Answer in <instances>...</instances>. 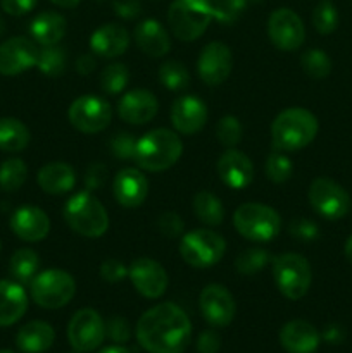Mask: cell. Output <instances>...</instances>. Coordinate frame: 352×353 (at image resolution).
I'll use <instances>...</instances> for the list:
<instances>
[{
  "label": "cell",
  "instance_id": "cell-1",
  "mask_svg": "<svg viewBox=\"0 0 352 353\" xmlns=\"http://www.w3.org/2000/svg\"><path fill=\"white\" fill-rule=\"evenodd\" d=\"M192 338V323L176 303L164 302L141 314L137 340L148 353H183Z\"/></svg>",
  "mask_w": 352,
  "mask_h": 353
},
{
  "label": "cell",
  "instance_id": "cell-2",
  "mask_svg": "<svg viewBox=\"0 0 352 353\" xmlns=\"http://www.w3.org/2000/svg\"><path fill=\"white\" fill-rule=\"evenodd\" d=\"M316 134V116L302 107L285 109L271 124V141L278 152H297L306 148Z\"/></svg>",
  "mask_w": 352,
  "mask_h": 353
},
{
  "label": "cell",
  "instance_id": "cell-3",
  "mask_svg": "<svg viewBox=\"0 0 352 353\" xmlns=\"http://www.w3.org/2000/svg\"><path fill=\"white\" fill-rule=\"evenodd\" d=\"M183 154V143L178 134L166 128L152 130L137 141L135 159L137 165L148 172H161L173 168Z\"/></svg>",
  "mask_w": 352,
  "mask_h": 353
},
{
  "label": "cell",
  "instance_id": "cell-4",
  "mask_svg": "<svg viewBox=\"0 0 352 353\" xmlns=\"http://www.w3.org/2000/svg\"><path fill=\"white\" fill-rule=\"evenodd\" d=\"M64 221L75 233L86 238H99L109 228L106 207L92 192H79L68 200L64 207Z\"/></svg>",
  "mask_w": 352,
  "mask_h": 353
},
{
  "label": "cell",
  "instance_id": "cell-5",
  "mask_svg": "<svg viewBox=\"0 0 352 353\" xmlns=\"http://www.w3.org/2000/svg\"><path fill=\"white\" fill-rule=\"evenodd\" d=\"M213 19L211 0H173L168 10L169 28L182 41H193L202 37Z\"/></svg>",
  "mask_w": 352,
  "mask_h": 353
},
{
  "label": "cell",
  "instance_id": "cell-6",
  "mask_svg": "<svg viewBox=\"0 0 352 353\" xmlns=\"http://www.w3.org/2000/svg\"><path fill=\"white\" fill-rule=\"evenodd\" d=\"M233 226L240 236L255 243H266L282 231V217L273 207L248 202L238 207L233 214Z\"/></svg>",
  "mask_w": 352,
  "mask_h": 353
},
{
  "label": "cell",
  "instance_id": "cell-7",
  "mask_svg": "<svg viewBox=\"0 0 352 353\" xmlns=\"http://www.w3.org/2000/svg\"><path fill=\"white\" fill-rule=\"evenodd\" d=\"M273 279L280 293L289 300H300L311 288L313 271L300 254H282L273 262Z\"/></svg>",
  "mask_w": 352,
  "mask_h": 353
},
{
  "label": "cell",
  "instance_id": "cell-8",
  "mask_svg": "<svg viewBox=\"0 0 352 353\" xmlns=\"http://www.w3.org/2000/svg\"><path fill=\"white\" fill-rule=\"evenodd\" d=\"M31 299L43 309H61L68 305L76 293V281L62 269H47L30 283Z\"/></svg>",
  "mask_w": 352,
  "mask_h": 353
},
{
  "label": "cell",
  "instance_id": "cell-9",
  "mask_svg": "<svg viewBox=\"0 0 352 353\" xmlns=\"http://www.w3.org/2000/svg\"><path fill=\"white\" fill-rule=\"evenodd\" d=\"M226 252V241L211 230H193L183 234L179 241V255L188 265L206 269L217 264Z\"/></svg>",
  "mask_w": 352,
  "mask_h": 353
},
{
  "label": "cell",
  "instance_id": "cell-10",
  "mask_svg": "<svg viewBox=\"0 0 352 353\" xmlns=\"http://www.w3.org/2000/svg\"><path fill=\"white\" fill-rule=\"evenodd\" d=\"M309 203L324 219L338 221L349 212L351 196L333 179L316 178L309 186Z\"/></svg>",
  "mask_w": 352,
  "mask_h": 353
},
{
  "label": "cell",
  "instance_id": "cell-11",
  "mask_svg": "<svg viewBox=\"0 0 352 353\" xmlns=\"http://www.w3.org/2000/svg\"><path fill=\"white\" fill-rule=\"evenodd\" d=\"M69 123L79 133L93 134L106 130L113 119L110 105L95 95H83L71 103L68 110Z\"/></svg>",
  "mask_w": 352,
  "mask_h": 353
},
{
  "label": "cell",
  "instance_id": "cell-12",
  "mask_svg": "<svg viewBox=\"0 0 352 353\" xmlns=\"http://www.w3.org/2000/svg\"><path fill=\"white\" fill-rule=\"evenodd\" d=\"M68 338L76 352H93L106 340V323L93 309H81L71 317Z\"/></svg>",
  "mask_w": 352,
  "mask_h": 353
},
{
  "label": "cell",
  "instance_id": "cell-13",
  "mask_svg": "<svg viewBox=\"0 0 352 353\" xmlns=\"http://www.w3.org/2000/svg\"><path fill=\"white\" fill-rule=\"evenodd\" d=\"M269 41L282 52H295L306 40L302 19L292 9H276L268 19Z\"/></svg>",
  "mask_w": 352,
  "mask_h": 353
},
{
  "label": "cell",
  "instance_id": "cell-14",
  "mask_svg": "<svg viewBox=\"0 0 352 353\" xmlns=\"http://www.w3.org/2000/svg\"><path fill=\"white\" fill-rule=\"evenodd\" d=\"M128 278L133 288L145 299H161L168 290L169 279L166 269L154 259H135L128 268Z\"/></svg>",
  "mask_w": 352,
  "mask_h": 353
},
{
  "label": "cell",
  "instance_id": "cell-15",
  "mask_svg": "<svg viewBox=\"0 0 352 353\" xmlns=\"http://www.w3.org/2000/svg\"><path fill=\"white\" fill-rule=\"evenodd\" d=\"M233 68V55L228 45L221 41H211L202 48L197 61V71L200 79L209 86H217L228 79Z\"/></svg>",
  "mask_w": 352,
  "mask_h": 353
},
{
  "label": "cell",
  "instance_id": "cell-16",
  "mask_svg": "<svg viewBox=\"0 0 352 353\" xmlns=\"http://www.w3.org/2000/svg\"><path fill=\"white\" fill-rule=\"evenodd\" d=\"M200 314L214 327H226L235 317L233 295L221 285H209L200 292Z\"/></svg>",
  "mask_w": 352,
  "mask_h": 353
},
{
  "label": "cell",
  "instance_id": "cell-17",
  "mask_svg": "<svg viewBox=\"0 0 352 353\" xmlns=\"http://www.w3.org/2000/svg\"><path fill=\"white\" fill-rule=\"evenodd\" d=\"M38 48L24 37H14L0 43V74L16 76L35 68Z\"/></svg>",
  "mask_w": 352,
  "mask_h": 353
},
{
  "label": "cell",
  "instance_id": "cell-18",
  "mask_svg": "<svg viewBox=\"0 0 352 353\" xmlns=\"http://www.w3.org/2000/svg\"><path fill=\"white\" fill-rule=\"evenodd\" d=\"M157 110L159 102L155 95L144 88L130 90L117 102V114L121 119L128 124H135V126L150 123L157 116Z\"/></svg>",
  "mask_w": 352,
  "mask_h": 353
},
{
  "label": "cell",
  "instance_id": "cell-19",
  "mask_svg": "<svg viewBox=\"0 0 352 353\" xmlns=\"http://www.w3.org/2000/svg\"><path fill=\"white\" fill-rule=\"evenodd\" d=\"M113 193L116 202L126 209H137L148 195V181L144 172L133 168L121 169L113 181Z\"/></svg>",
  "mask_w": 352,
  "mask_h": 353
},
{
  "label": "cell",
  "instance_id": "cell-20",
  "mask_svg": "<svg viewBox=\"0 0 352 353\" xmlns=\"http://www.w3.org/2000/svg\"><path fill=\"white\" fill-rule=\"evenodd\" d=\"M207 107L200 99L193 95H183L173 102L171 124L178 133L195 134L206 126Z\"/></svg>",
  "mask_w": 352,
  "mask_h": 353
},
{
  "label": "cell",
  "instance_id": "cell-21",
  "mask_svg": "<svg viewBox=\"0 0 352 353\" xmlns=\"http://www.w3.org/2000/svg\"><path fill=\"white\" fill-rule=\"evenodd\" d=\"M221 181L231 190H244L254 179V164L240 150L228 148L216 164Z\"/></svg>",
  "mask_w": 352,
  "mask_h": 353
},
{
  "label": "cell",
  "instance_id": "cell-22",
  "mask_svg": "<svg viewBox=\"0 0 352 353\" xmlns=\"http://www.w3.org/2000/svg\"><path fill=\"white\" fill-rule=\"evenodd\" d=\"M10 230L23 241L35 243L47 238L50 233V219L38 207L24 205L19 207L10 217Z\"/></svg>",
  "mask_w": 352,
  "mask_h": 353
},
{
  "label": "cell",
  "instance_id": "cell-23",
  "mask_svg": "<svg viewBox=\"0 0 352 353\" xmlns=\"http://www.w3.org/2000/svg\"><path fill=\"white\" fill-rule=\"evenodd\" d=\"M130 47V33L117 23L104 24L97 28L90 37V48L95 55L114 59L123 55Z\"/></svg>",
  "mask_w": 352,
  "mask_h": 353
},
{
  "label": "cell",
  "instance_id": "cell-24",
  "mask_svg": "<svg viewBox=\"0 0 352 353\" xmlns=\"http://www.w3.org/2000/svg\"><path fill=\"white\" fill-rule=\"evenodd\" d=\"M321 334L311 323L295 319L280 331V343L289 353H314L320 347Z\"/></svg>",
  "mask_w": 352,
  "mask_h": 353
},
{
  "label": "cell",
  "instance_id": "cell-25",
  "mask_svg": "<svg viewBox=\"0 0 352 353\" xmlns=\"http://www.w3.org/2000/svg\"><path fill=\"white\" fill-rule=\"evenodd\" d=\"M135 43L148 57H162L171 50V38L157 19H144L137 24Z\"/></svg>",
  "mask_w": 352,
  "mask_h": 353
},
{
  "label": "cell",
  "instance_id": "cell-26",
  "mask_svg": "<svg viewBox=\"0 0 352 353\" xmlns=\"http://www.w3.org/2000/svg\"><path fill=\"white\" fill-rule=\"evenodd\" d=\"M28 310V295L17 281H0V327L16 324Z\"/></svg>",
  "mask_w": 352,
  "mask_h": 353
},
{
  "label": "cell",
  "instance_id": "cell-27",
  "mask_svg": "<svg viewBox=\"0 0 352 353\" xmlns=\"http://www.w3.org/2000/svg\"><path fill=\"white\" fill-rule=\"evenodd\" d=\"M37 181L48 195H62L76 186V172L66 162H50L38 171Z\"/></svg>",
  "mask_w": 352,
  "mask_h": 353
},
{
  "label": "cell",
  "instance_id": "cell-28",
  "mask_svg": "<svg viewBox=\"0 0 352 353\" xmlns=\"http://www.w3.org/2000/svg\"><path fill=\"white\" fill-rule=\"evenodd\" d=\"M55 331L45 321H31L24 324L16 336V345L24 353H43L54 345Z\"/></svg>",
  "mask_w": 352,
  "mask_h": 353
},
{
  "label": "cell",
  "instance_id": "cell-29",
  "mask_svg": "<svg viewBox=\"0 0 352 353\" xmlns=\"http://www.w3.org/2000/svg\"><path fill=\"white\" fill-rule=\"evenodd\" d=\"M30 34L41 47L59 45L66 34V19L59 12L45 10L31 21Z\"/></svg>",
  "mask_w": 352,
  "mask_h": 353
},
{
  "label": "cell",
  "instance_id": "cell-30",
  "mask_svg": "<svg viewBox=\"0 0 352 353\" xmlns=\"http://www.w3.org/2000/svg\"><path fill=\"white\" fill-rule=\"evenodd\" d=\"M30 143V130L16 117L0 119V150L21 152Z\"/></svg>",
  "mask_w": 352,
  "mask_h": 353
},
{
  "label": "cell",
  "instance_id": "cell-31",
  "mask_svg": "<svg viewBox=\"0 0 352 353\" xmlns=\"http://www.w3.org/2000/svg\"><path fill=\"white\" fill-rule=\"evenodd\" d=\"M38 269H40V257L31 248H19L10 257L9 272L14 281L21 283V285H28L33 281L35 276L38 274Z\"/></svg>",
  "mask_w": 352,
  "mask_h": 353
},
{
  "label": "cell",
  "instance_id": "cell-32",
  "mask_svg": "<svg viewBox=\"0 0 352 353\" xmlns=\"http://www.w3.org/2000/svg\"><path fill=\"white\" fill-rule=\"evenodd\" d=\"M193 212L207 226H219L224 219L223 203L211 192H199L193 196Z\"/></svg>",
  "mask_w": 352,
  "mask_h": 353
},
{
  "label": "cell",
  "instance_id": "cell-33",
  "mask_svg": "<svg viewBox=\"0 0 352 353\" xmlns=\"http://www.w3.org/2000/svg\"><path fill=\"white\" fill-rule=\"evenodd\" d=\"M66 64H68V54L61 45H48L38 52L37 68L45 76H52V78L61 76L66 71Z\"/></svg>",
  "mask_w": 352,
  "mask_h": 353
},
{
  "label": "cell",
  "instance_id": "cell-34",
  "mask_svg": "<svg viewBox=\"0 0 352 353\" xmlns=\"http://www.w3.org/2000/svg\"><path fill=\"white\" fill-rule=\"evenodd\" d=\"M28 178V168L21 159H7L0 164V188L3 192H16Z\"/></svg>",
  "mask_w": 352,
  "mask_h": 353
},
{
  "label": "cell",
  "instance_id": "cell-35",
  "mask_svg": "<svg viewBox=\"0 0 352 353\" xmlns=\"http://www.w3.org/2000/svg\"><path fill=\"white\" fill-rule=\"evenodd\" d=\"M159 81L171 92H182L188 86L190 74L185 64L179 61H166L159 68Z\"/></svg>",
  "mask_w": 352,
  "mask_h": 353
},
{
  "label": "cell",
  "instance_id": "cell-36",
  "mask_svg": "<svg viewBox=\"0 0 352 353\" xmlns=\"http://www.w3.org/2000/svg\"><path fill=\"white\" fill-rule=\"evenodd\" d=\"M304 72L313 79H324L331 72V59L321 48H309L300 57Z\"/></svg>",
  "mask_w": 352,
  "mask_h": 353
},
{
  "label": "cell",
  "instance_id": "cell-37",
  "mask_svg": "<svg viewBox=\"0 0 352 353\" xmlns=\"http://www.w3.org/2000/svg\"><path fill=\"white\" fill-rule=\"evenodd\" d=\"M130 81V71L121 62H113L100 74V88L107 95H117L126 88Z\"/></svg>",
  "mask_w": 352,
  "mask_h": 353
},
{
  "label": "cell",
  "instance_id": "cell-38",
  "mask_svg": "<svg viewBox=\"0 0 352 353\" xmlns=\"http://www.w3.org/2000/svg\"><path fill=\"white\" fill-rule=\"evenodd\" d=\"M269 254L264 248H247L235 261V269L242 276H255L268 265Z\"/></svg>",
  "mask_w": 352,
  "mask_h": 353
},
{
  "label": "cell",
  "instance_id": "cell-39",
  "mask_svg": "<svg viewBox=\"0 0 352 353\" xmlns=\"http://www.w3.org/2000/svg\"><path fill=\"white\" fill-rule=\"evenodd\" d=\"M313 26L320 34L333 33L338 26L337 7L328 0L317 3L313 10Z\"/></svg>",
  "mask_w": 352,
  "mask_h": 353
},
{
  "label": "cell",
  "instance_id": "cell-40",
  "mask_svg": "<svg viewBox=\"0 0 352 353\" xmlns=\"http://www.w3.org/2000/svg\"><path fill=\"white\" fill-rule=\"evenodd\" d=\"M264 172H266V178L273 183L289 181V179L292 178V172H293L292 161H290L286 155H283L282 152H275V154H271L268 159H266Z\"/></svg>",
  "mask_w": 352,
  "mask_h": 353
},
{
  "label": "cell",
  "instance_id": "cell-41",
  "mask_svg": "<svg viewBox=\"0 0 352 353\" xmlns=\"http://www.w3.org/2000/svg\"><path fill=\"white\" fill-rule=\"evenodd\" d=\"M244 128L235 116L221 117L216 126V138L224 148H235L242 140Z\"/></svg>",
  "mask_w": 352,
  "mask_h": 353
},
{
  "label": "cell",
  "instance_id": "cell-42",
  "mask_svg": "<svg viewBox=\"0 0 352 353\" xmlns=\"http://www.w3.org/2000/svg\"><path fill=\"white\" fill-rule=\"evenodd\" d=\"M248 0H211L214 19L221 24H233L244 14Z\"/></svg>",
  "mask_w": 352,
  "mask_h": 353
},
{
  "label": "cell",
  "instance_id": "cell-43",
  "mask_svg": "<svg viewBox=\"0 0 352 353\" xmlns=\"http://www.w3.org/2000/svg\"><path fill=\"white\" fill-rule=\"evenodd\" d=\"M137 138L128 131H121L116 133L109 140V150L110 154L121 161H133L135 150H137Z\"/></svg>",
  "mask_w": 352,
  "mask_h": 353
},
{
  "label": "cell",
  "instance_id": "cell-44",
  "mask_svg": "<svg viewBox=\"0 0 352 353\" xmlns=\"http://www.w3.org/2000/svg\"><path fill=\"white\" fill-rule=\"evenodd\" d=\"M157 228L166 238H178L185 231V223L176 212H164L159 216Z\"/></svg>",
  "mask_w": 352,
  "mask_h": 353
},
{
  "label": "cell",
  "instance_id": "cell-45",
  "mask_svg": "<svg viewBox=\"0 0 352 353\" xmlns=\"http://www.w3.org/2000/svg\"><path fill=\"white\" fill-rule=\"evenodd\" d=\"M106 336L110 338L114 343H126L131 338V327L124 317H110L106 323Z\"/></svg>",
  "mask_w": 352,
  "mask_h": 353
},
{
  "label": "cell",
  "instance_id": "cell-46",
  "mask_svg": "<svg viewBox=\"0 0 352 353\" xmlns=\"http://www.w3.org/2000/svg\"><path fill=\"white\" fill-rule=\"evenodd\" d=\"M289 231L293 238L304 241L316 240L320 231H317V226L309 219H304V217H297L292 223L289 224Z\"/></svg>",
  "mask_w": 352,
  "mask_h": 353
},
{
  "label": "cell",
  "instance_id": "cell-47",
  "mask_svg": "<svg viewBox=\"0 0 352 353\" xmlns=\"http://www.w3.org/2000/svg\"><path fill=\"white\" fill-rule=\"evenodd\" d=\"M100 278L107 283H119L128 278V268L116 259H107L100 264Z\"/></svg>",
  "mask_w": 352,
  "mask_h": 353
},
{
  "label": "cell",
  "instance_id": "cell-48",
  "mask_svg": "<svg viewBox=\"0 0 352 353\" xmlns=\"http://www.w3.org/2000/svg\"><path fill=\"white\" fill-rule=\"evenodd\" d=\"M107 179V165L100 164V162H95V164L90 165L85 172V188L86 192H95V190H100L104 185H106Z\"/></svg>",
  "mask_w": 352,
  "mask_h": 353
},
{
  "label": "cell",
  "instance_id": "cell-49",
  "mask_svg": "<svg viewBox=\"0 0 352 353\" xmlns=\"http://www.w3.org/2000/svg\"><path fill=\"white\" fill-rule=\"evenodd\" d=\"M113 9L117 17L131 21L141 14V3L140 0H114Z\"/></svg>",
  "mask_w": 352,
  "mask_h": 353
},
{
  "label": "cell",
  "instance_id": "cell-50",
  "mask_svg": "<svg viewBox=\"0 0 352 353\" xmlns=\"http://www.w3.org/2000/svg\"><path fill=\"white\" fill-rule=\"evenodd\" d=\"M221 347V338L217 336L216 331L207 330L202 331L197 340V352L199 353H217Z\"/></svg>",
  "mask_w": 352,
  "mask_h": 353
},
{
  "label": "cell",
  "instance_id": "cell-51",
  "mask_svg": "<svg viewBox=\"0 0 352 353\" xmlns=\"http://www.w3.org/2000/svg\"><path fill=\"white\" fill-rule=\"evenodd\" d=\"M38 0H2V9L9 16H24L31 12Z\"/></svg>",
  "mask_w": 352,
  "mask_h": 353
},
{
  "label": "cell",
  "instance_id": "cell-52",
  "mask_svg": "<svg viewBox=\"0 0 352 353\" xmlns=\"http://www.w3.org/2000/svg\"><path fill=\"white\" fill-rule=\"evenodd\" d=\"M95 65H97L95 57H93L92 54H83L79 55V59L76 61V71H78L79 74L86 76L90 74V72H93Z\"/></svg>",
  "mask_w": 352,
  "mask_h": 353
},
{
  "label": "cell",
  "instance_id": "cell-53",
  "mask_svg": "<svg viewBox=\"0 0 352 353\" xmlns=\"http://www.w3.org/2000/svg\"><path fill=\"white\" fill-rule=\"evenodd\" d=\"M323 338L326 341H330V343H340V341L344 340V331L338 326H328L326 330H324Z\"/></svg>",
  "mask_w": 352,
  "mask_h": 353
},
{
  "label": "cell",
  "instance_id": "cell-54",
  "mask_svg": "<svg viewBox=\"0 0 352 353\" xmlns=\"http://www.w3.org/2000/svg\"><path fill=\"white\" fill-rule=\"evenodd\" d=\"M50 2L57 7H62V9H75L81 0H50Z\"/></svg>",
  "mask_w": 352,
  "mask_h": 353
},
{
  "label": "cell",
  "instance_id": "cell-55",
  "mask_svg": "<svg viewBox=\"0 0 352 353\" xmlns=\"http://www.w3.org/2000/svg\"><path fill=\"white\" fill-rule=\"evenodd\" d=\"M99 353H131L128 348L121 347V345H113V347H107L104 350H100Z\"/></svg>",
  "mask_w": 352,
  "mask_h": 353
},
{
  "label": "cell",
  "instance_id": "cell-56",
  "mask_svg": "<svg viewBox=\"0 0 352 353\" xmlns=\"http://www.w3.org/2000/svg\"><path fill=\"white\" fill-rule=\"evenodd\" d=\"M345 257H347L349 264H352V234L349 236V240L345 241Z\"/></svg>",
  "mask_w": 352,
  "mask_h": 353
},
{
  "label": "cell",
  "instance_id": "cell-57",
  "mask_svg": "<svg viewBox=\"0 0 352 353\" xmlns=\"http://www.w3.org/2000/svg\"><path fill=\"white\" fill-rule=\"evenodd\" d=\"M3 30H6V26H3V21H2V17H0V34L3 33Z\"/></svg>",
  "mask_w": 352,
  "mask_h": 353
},
{
  "label": "cell",
  "instance_id": "cell-58",
  "mask_svg": "<svg viewBox=\"0 0 352 353\" xmlns=\"http://www.w3.org/2000/svg\"><path fill=\"white\" fill-rule=\"evenodd\" d=\"M0 353H14L12 350H0Z\"/></svg>",
  "mask_w": 352,
  "mask_h": 353
},
{
  "label": "cell",
  "instance_id": "cell-59",
  "mask_svg": "<svg viewBox=\"0 0 352 353\" xmlns=\"http://www.w3.org/2000/svg\"><path fill=\"white\" fill-rule=\"evenodd\" d=\"M248 2H261V0H248Z\"/></svg>",
  "mask_w": 352,
  "mask_h": 353
},
{
  "label": "cell",
  "instance_id": "cell-60",
  "mask_svg": "<svg viewBox=\"0 0 352 353\" xmlns=\"http://www.w3.org/2000/svg\"><path fill=\"white\" fill-rule=\"evenodd\" d=\"M95 2H104V0H95Z\"/></svg>",
  "mask_w": 352,
  "mask_h": 353
},
{
  "label": "cell",
  "instance_id": "cell-61",
  "mask_svg": "<svg viewBox=\"0 0 352 353\" xmlns=\"http://www.w3.org/2000/svg\"><path fill=\"white\" fill-rule=\"evenodd\" d=\"M71 353H81V352H76V350H75V352H71Z\"/></svg>",
  "mask_w": 352,
  "mask_h": 353
}]
</instances>
